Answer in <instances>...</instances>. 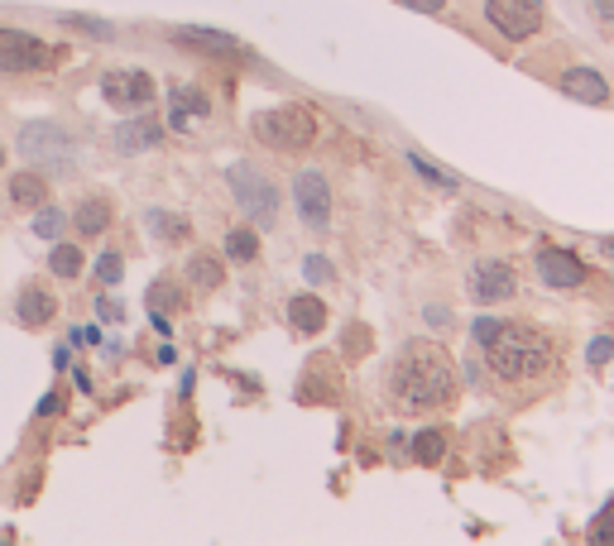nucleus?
<instances>
[{
	"instance_id": "1",
	"label": "nucleus",
	"mask_w": 614,
	"mask_h": 546,
	"mask_svg": "<svg viewBox=\"0 0 614 546\" xmlns=\"http://www.w3.org/2000/svg\"><path fill=\"white\" fill-rule=\"evenodd\" d=\"M384 398L399 412H433L456 398V369L451 355L437 341H409L399 345L384 369Z\"/></svg>"
},
{
	"instance_id": "2",
	"label": "nucleus",
	"mask_w": 614,
	"mask_h": 546,
	"mask_svg": "<svg viewBox=\"0 0 614 546\" xmlns=\"http://www.w3.org/2000/svg\"><path fill=\"white\" fill-rule=\"evenodd\" d=\"M480 350H485V365H490V375H494V383H500L504 393H538L543 383L561 369L552 336L538 331V326L500 322V331H494Z\"/></svg>"
},
{
	"instance_id": "3",
	"label": "nucleus",
	"mask_w": 614,
	"mask_h": 546,
	"mask_svg": "<svg viewBox=\"0 0 614 546\" xmlns=\"http://www.w3.org/2000/svg\"><path fill=\"white\" fill-rule=\"evenodd\" d=\"M250 130L259 144H269V149H279V154H303V149H312V140H317V120H312V111H303V105L259 111L250 120Z\"/></svg>"
},
{
	"instance_id": "4",
	"label": "nucleus",
	"mask_w": 614,
	"mask_h": 546,
	"mask_svg": "<svg viewBox=\"0 0 614 546\" xmlns=\"http://www.w3.org/2000/svg\"><path fill=\"white\" fill-rule=\"evenodd\" d=\"M231 192H235V202H241V211L255 225H273V221H279V188H273L259 168L235 164L231 168Z\"/></svg>"
},
{
	"instance_id": "5",
	"label": "nucleus",
	"mask_w": 614,
	"mask_h": 546,
	"mask_svg": "<svg viewBox=\"0 0 614 546\" xmlns=\"http://www.w3.org/2000/svg\"><path fill=\"white\" fill-rule=\"evenodd\" d=\"M20 154L38 168H68L72 164V140L63 135L54 120H30V125H20Z\"/></svg>"
},
{
	"instance_id": "6",
	"label": "nucleus",
	"mask_w": 614,
	"mask_h": 546,
	"mask_svg": "<svg viewBox=\"0 0 614 546\" xmlns=\"http://www.w3.org/2000/svg\"><path fill=\"white\" fill-rule=\"evenodd\" d=\"M63 53L54 44L34 34H20V30H0V73H44L54 68Z\"/></svg>"
},
{
	"instance_id": "7",
	"label": "nucleus",
	"mask_w": 614,
	"mask_h": 546,
	"mask_svg": "<svg viewBox=\"0 0 614 546\" xmlns=\"http://www.w3.org/2000/svg\"><path fill=\"white\" fill-rule=\"evenodd\" d=\"M101 97H107V105H115V111H149L154 105V77L149 73H135V68H115L101 77Z\"/></svg>"
},
{
	"instance_id": "8",
	"label": "nucleus",
	"mask_w": 614,
	"mask_h": 546,
	"mask_svg": "<svg viewBox=\"0 0 614 546\" xmlns=\"http://www.w3.org/2000/svg\"><path fill=\"white\" fill-rule=\"evenodd\" d=\"M485 20L504 38H518V44H524V38H533L543 30V5H538V0H490Z\"/></svg>"
},
{
	"instance_id": "9",
	"label": "nucleus",
	"mask_w": 614,
	"mask_h": 546,
	"mask_svg": "<svg viewBox=\"0 0 614 546\" xmlns=\"http://www.w3.org/2000/svg\"><path fill=\"white\" fill-rule=\"evenodd\" d=\"M466 288L480 308H494V302H504V298L518 292V274H514V264H504V259H480L476 269H470Z\"/></svg>"
},
{
	"instance_id": "10",
	"label": "nucleus",
	"mask_w": 614,
	"mask_h": 546,
	"mask_svg": "<svg viewBox=\"0 0 614 546\" xmlns=\"http://www.w3.org/2000/svg\"><path fill=\"white\" fill-rule=\"evenodd\" d=\"M293 202H298V216H303L308 231H326V221H332V188H326L322 172H298Z\"/></svg>"
},
{
	"instance_id": "11",
	"label": "nucleus",
	"mask_w": 614,
	"mask_h": 546,
	"mask_svg": "<svg viewBox=\"0 0 614 546\" xmlns=\"http://www.w3.org/2000/svg\"><path fill=\"white\" fill-rule=\"evenodd\" d=\"M538 274H543V283L547 288H557V292H567V288H581L585 278V264L571 255V249H561V245H543L538 249Z\"/></svg>"
},
{
	"instance_id": "12",
	"label": "nucleus",
	"mask_w": 614,
	"mask_h": 546,
	"mask_svg": "<svg viewBox=\"0 0 614 546\" xmlns=\"http://www.w3.org/2000/svg\"><path fill=\"white\" fill-rule=\"evenodd\" d=\"M202 115H212V101H206V91L188 87V82L168 87V120H174V130H188L192 120H202Z\"/></svg>"
},
{
	"instance_id": "13",
	"label": "nucleus",
	"mask_w": 614,
	"mask_h": 546,
	"mask_svg": "<svg viewBox=\"0 0 614 546\" xmlns=\"http://www.w3.org/2000/svg\"><path fill=\"white\" fill-rule=\"evenodd\" d=\"M15 316L24 326H48L58 316V292H48L38 283H24L20 298H15Z\"/></svg>"
},
{
	"instance_id": "14",
	"label": "nucleus",
	"mask_w": 614,
	"mask_h": 546,
	"mask_svg": "<svg viewBox=\"0 0 614 546\" xmlns=\"http://www.w3.org/2000/svg\"><path fill=\"white\" fill-rule=\"evenodd\" d=\"M164 144V125L159 120H149L139 111V120H125L121 130H115V149L121 154H145V149H159Z\"/></svg>"
},
{
	"instance_id": "15",
	"label": "nucleus",
	"mask_w": 614,
	"mask_h": 546,
	"mask_svg": "<svg viewBox=\"0 0 614 546\" xmlns=\"http://www.w3.org/2000/svg\"><path fill=\"white\" fill-rule=\"evenodd\" d=\"M174 38L178 44H188V48H198V53H212V58H245L241 38H231L221 30H198V24H188V30H178Z\"/></svg>"
},
{
	"instance_id": "16",
	"label": "nucleus",
	"mask_w": 614,
	"mask_h": 546,
	"mask_svg": "<svg viewBox=\"0 0 614 546\" xmlns=\"http://www.w3.org/2000/svg\"><path fill=\"white\" fill-rule=\"evenodd\" d=\"M561 91H567L571 101H585V105H600L610 97V82L600 77L595 68H567L561 73Z\"/></svg>"
},
{
	"instance_id": "17",
	"label": "nucleus",
	"mask_w": 614,
	"mask_h": 546,
	"mask_svg": "<svg viewBox=\"0 0 614 546\" xmlns=\"http://www.w3.org/2000/svg\"><path fill=\"white\" fill-rule=\"evenodd\" d=\"M289 326L298 331V336H317V331L326 326V302L317 298V292H298V298H289Z\"/></svg>"
},
{
	"instance_id": "18",
	"label": "nucleus",
	"mask_w": 614,
	"mask_h": 546,
	"mask_svg": "<svg viewBox=\"0 0 614 546\" xmlns=\"http://www.w3.org/2000/svg\"><path fill=\"white\" fill-rule=\"evenodd\" d=\"M72 225H77L82 235H101V231L111 225V202H107V197H87V202L77 207Z\"/></svg>"
},
{
	"instance_id": "19",
	"label": "nucleus",
	"mask_w": 614,
	"mask_h": 546,
	"mask_svg": "<svg viewBox=\"0 0 614 546\" xmlns=\"http://www.w3.org/2000/svg\"><path fill=\"white\" fill-rule=\"evenodd\" d=\"M188 283L198 292H212V288L226 283V269H221V259H212V255H192L188 259Z\"/></svg>"
},
{
	"instance_id": "20",
	"label": "nucleus",
	"mask_w": 614,
	"mask_h": 546,
	"mask_svg": "<svg viewBox=\"0 0 614 546\" xmlns=\"http://www.w3.org/2000/svg\"><path fill=\"white\" fill-rule=\"evenodd\" d=\"M44 197H48V178L44 172H24V178L10 182V202L15 207H44Z\"/></svg>"
},
{
	"instance_id": "21",
	"label": "nucleus",
	"mask_w": 614,
	"mask_h": 546,
	"mask_svg": "<svg viewBox=\"0 0 614 546\" xmlns=\"http://www.w3.org/2000/svg\"><path fill=\"white\" fill-rule=\"evenodd\" d=\"M226 255H231L235 264H250V259L259 255V235L250 231V225H235V231L226 235Z\"/></svg>"
},
{
	"instance_id": "22",
	"label": "nucleus",
	"mask_w": 614,
	"mask_h": 546,
	"mask_svg": "<svg viewBox=\"0 0 614 546\" xmlns=\"http://www.w3.org/2000/svg\"><path fill=\"white\" fill-rule=\"evenodd\" d=\"M48 269H54L58 278H77V274H82V249H77V245H63V239H54Z\"/></svg>"
},
{
	"instance_id": "23",
	"label": "nucleus",
	"mask_w": 614,
	"mask_h": 546,
	"mask_svg": "<svg viewBox=\"0 0 614 546\" xmlns=\"http://www.w3.org/2000/svg\"><path fill=\"white\" fill-rule=\"evenodd\" d=\"M149 231L159 239H188V221L168 216V211H149Z\"/></svg>"
},
{
	"instance_id": "24",
	"label": "nucleus",
	"mask_w": 614,
	"mask_h": 546,
	"mask_svg": "<svg viewBox=\"0 0 614 546\" xmlns=\"http://www.w3.org/2000/svg\"><path fill=\"white\" fill-rule=\"evenodd\" d=\"M413 456L423 460V465H437L442 456H447V436H442V432H423L413 442Z\"/></svg>"
},
{
	"instance_id": "25",
	"label": "nucleus",
	"mask_w": 614,
	"mask_h": 546,
	"mask_svg": "<svg viewBox=\"0 0 614 546\" xmlns=\"http://www.w3.org/2000/svg\"><path fill=\"white\" fill-rule=\"evenodd\" d=\"M409 164H413L417 172H423V178L433 182V188H442V192H451V188H456V178H451V172H447V168H437V164H427V158L417 154V149H409Z\"/></svg>"
},
{
	"instance_id": "26",
	"label": "nucleus",
	"mask_w": 614,
	"mask_h": 546,
	"mask_svg": "<svg viewBox=\"0 0 614 546\" xmlns=\"http://www.w3.org/2000/svg\"><path fill=\"white\" fill-rule=\"evenodd\" d=\"M63 225H68V216H63L58 207H38V216H34V235L38 239H58Z\"/></svg>"
},
{
	"instance_id": "27",
	"label": "nucleus",
	"mask_w": 614,
	"mask_h": 546,
	"mask_svg": "<svg viewBox=\"0 0 614 546\" xmlns=\"http://www.w3.org/2000/svg\"><path fill=\"white\" fill-rule=\"evenodd\" d=\"M121 269H125V259H121V249H101V259H97V283H121Z\"/></svg>"
},
{
	"instance_id": "28",
	"label": "nucleus",
	"mask_w": 614,
	"mask_h": 546,
	"mask_svg": "<svg viewBox=\"0 0 614 546\" xmlns=\"http://www.w3.org/2000/svg\"><path fill=\"white\" fill-rule=\"evenodd\" d=\"M591 542H600V546H614V499H610L605 509L595 513V523H591Z\"/></svg>"
},
{
	"instance_id": "29",
	"label": "nucleus",
	"mask_w": 614,
	"mask_h": 546,
	"mask_svg": "<svg viewBox=\"0 0 614 546\" xmlns=\"http://www.w3.org/2000/svg\"><path fill=\"white\" fill-rule=\"evenodd\" d=\"M303 274H308V283H332V264H326V255H308Z\"/></svg>"
},
{
	"instance_id": "30",
	"label": "nucleus",
	"mask_w": 614,
	"mask_h": 546,
	"mask_svg": "<svg viewBox=\"0 0 614 546\" xmlns=\"http://www.w3.org/2000/svg\"><path fill=\"white\" fill-rule=\"evenodd\" d=\"M585 359H591V365H610V359H614V341L610 336H595L591 345H585Z\"/></svg>"
},
{
	"instance_id": "31",
	"label": "nucleus",
	"mask_w": 614,
	"mask_h": 546,
	"mask_svg": "<svg viewBox=\"0 0 614 546\" xmlns=\"http://www.w3.org/2000/svg\"><path fill=\"white\" fill-rule=\"evenodd\" d=\"M168 302L178 308V292L168 288V283H154V292H149V308H168Z\"/></svg>"
},
{
	"instance_id": "32",
	"label": "nucleus",
	"mask_w": 614,
	"mask_h": 546,
	"mask_svg": "<svg viewBox=\"0 0 614 546\" xmlns=\"http://www.w3.org/2000/svg\"><path fill=\"white\" fill-rule=\"evenodd\" d=\"M72 341H77V345H91V341H101V326H77V331H72Z\"/></svg>"
},
{
	"instance_id": "33",
	"label": "nucleus",
	"mask_w": 614,
	"mask_h": 546,
	"mask_svg": "<svg viewBox=\"0 0 614 546\" xmlns=\"http://www.w3.org/2000/svg\"><path fill=\"white\" fill-rule=\"evenodd\" d=\"M403 5H413V10H423V15H437L447 0H403Z\"/></svg>"
},
{
	"instance_id": "34",
	"label": "nucleus",
	"mask_w": 614,
	"mask_h": 546,
	"mask_svg": "<svg viewBox=\"0 0 614 546\" xmlns=\"http://www.w3.org/2000/svg\"><path fill=\"white\" fill-rule=\"evenodd\" d=\"M427 326H451V312L447 308H427Z\"/></svg>"
},
{
	"instance_id": "35",
	"label": "nucleus",
	"mask_w": 614,
	"mask_h": 546,
	"mask_svg": "<svg viewBox=\"0 0 614 546\" xmlns=\"http://www.w3.org/2000/svg\"><path fill=\"white\" fill-rule=\"evenodd\" d=\"M101 316H107V322H121V302H111V298H101Z\"/></svg>"
},
{
	"instance_id": "36",
	"label": "nucleus",
	"mask_w": 614,
	"mask_h": 546,
	"mask_svg": "<svg viewBox=\"0 0 614 546\" xmlns=\"http://www.w3.org/2000/svg\"><path fill=\"white\" fill-rule=\"evenodd\" d=\"M58 408H63V403H58V393H48V398H44V403H38V412H44V417H54V412H58Z\"/></svg>"
},
{
	"instance_id": "37",
	"label": "nucleus",
	"mask_w": 614,
	"mask_h": 546,
	"mask_svg": "<svg viewBox=\"0 0 614 546\" xmlns=\"http://www.w3.org/2000/svg\"><path fill=\"white\" fill-rule=\"evenodd\" d=\"M600 245H605V249H610V255H614V239H600Z\"/></svg>"
},
{
	"instance_id": "38",
	"label": "nucleus",
	"mask_w": 614,
	"mask_h": 546,
	"mask_svg": "<svg viewBox=\"0 0 614 546\" xmlns=\"http://www.w3.org/2000/svg\"><path fill=\"white\" fill-rule=\"evenodd\" d=\"M0 168H5V149H0Z\"/></svg>"
}]
</instances>
